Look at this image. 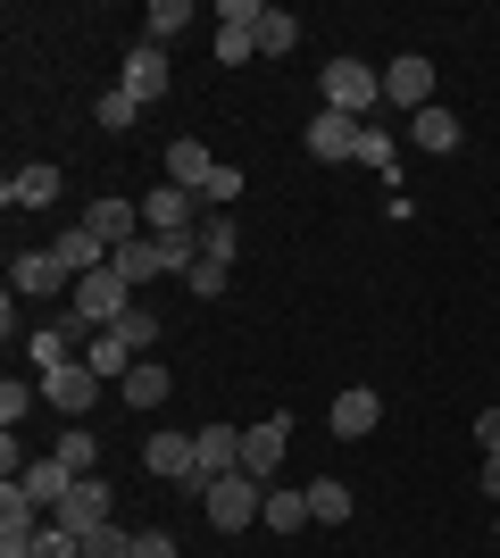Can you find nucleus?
<instances>
[{"label":"nucleus","mask_w":500,"mask_h":558,"mask_svg":"<svg viewBox=\"0 0 500 558\" xmlns=\"http://www.w3.org/2000/svg\"><path fill=\"white\" fill-rule=\"evenodd\" d=\"M317 100H326L333 117H367V109L383 100V68H367V59H326Z\"/></svg>","instance_id":"1"},{"label":"nucleus","mask_w":500,"mask_h":558,"mask_svg":"<svg viewBox=\"0 0 500 558\" xmlns=\"http://www.w3.org/2000/svg\"><path fill=\"white\" fill-rule=\"evenodd\" d=\"M200 509H209V525H217V534H242V525H259V509H267V484L234 466V475L200 484Z\"/></svg>","instance_id":"2"},{"label":"nucleus","mask_w":500,"mask_h":558,"mask_svg":"<svg viewBox=\"0 0 500 558\" xmlns=\"http://www.w3.org/2000/svg\"><path fill=\"white\" fill-rule=\"evenodd\" d=\"M68 301H75V317H84L93 333H109V326L125 317V308H134V283H125L118 267H93V276H75V292H68Z\"/></svg>","instance_id":"3"},{"label":"nucleus","mask_w":500,"mask_h":558,"mask_svg":"<svg viewBox=\"0 0 500 558\" xmlns=\"http://www.w3.org/2000/svg\"><path fill=\"white\" fill-rule=\"evenodd\" d=\"M109 509H118V492L100 484V475H75V492L59 500V509H50V525H68V534L84 542V534H100V525H118Z\"/></svg>","instance_id":"4"},{"label":"nucleus","mask_w":500,"mask_h":558,"mask_svg":"<svg viewBox=\"0 0 500 558\" xmlns=\"http://www.w3.org/2000/svg\"><path fill=\"white\" fill-rule=\"evenodd\" d=\"M100 392H109V384H100V375L84 367V359H68V367H50V375H42V400L59 409V417H75V425H84V417L100 409Z\"/></svg>","instance_id":"5"},{"label":"nucleus","mask_w":500,"mask_h":558,"mask_svg":"<svg viewBox=\"0 0 500 558\" xmlns=\"http://www.w3.org/2000/svg\"><path fill=\"white\" fill-rule=\"evenodd\" d=\"M217 175H225V167H217L209 159V142H167V184H175V192H192V201H200V209H209V184H217Z\"/></svg>","instance_id":"6"},{"label":"nucleus","mask_w":500,"mask_h":558,"mask_svg":"<svg viewBox=\"0 0 500 558\" xmlns=\"http://www.w3.org/2000/svg\"><path fill=\"white\" fill-rule=\"evenodd\" d=\"M143 466H150V475H167V484H184V492H200V442H192V434H150Z\"/></svg>","instance_id":"7"},{"label":"nucleus","mask_w":500,"mask_h":558,"mask_svg":"<svg viewBox=\"0 0 500 558\" xmlns=\"http://www.w3.org/2000/svg\"><path fill=\"white\" fill-rule=\"evenodd\" d=\"M9 292H17V301H59V292H75V276L59 267V251H25L17 267H9Z\"/></svg>","instance_id":"8"},{"label":"nucleus","mask_w":500,"mask_h":558,"mask_svg":"<svg viewBox=\"0 0 500 558\" xmlns=\"http://www.w3.org/2000/svg\"><path fill=\"white\" fill-rule=\"evenodd\" d=\"M383 100H392L401 117L434 109V59H417V50H408V59H392V68H383Z\"/></svg>","instance_id":"9"},{"label":"nucleus","mask_w":500,"mask_h":558,"mask_svg":"<svg viewBox=\"0 0 500 558\" xmlns=\"http://www.w3.org/2000/svg\"><path fill=\"white\" fill-rule=\"evenodd\" d=\"M284 442H292V417L242 425V475H259V484H276V466H284Z\"/></svg>","instance_id":"10"},{"label":"nucleus","mask_w":500,"mask_h":558,"mask_svg":"<svg viewBox=\"0 0 500 558\" xmlns=\"http://www.w3.org/2000/svg\"><path fill=\"white\" fill-rule=\"evenodd\" d=\"M358 134H367L358 117H333V109H317L301 142H309V159H358Z\"/></svg>","instance_id":"11"},{"label":"nucleus","mask_w":500,"mask_h":558,"mask_svg":"<svg viewBox=\"0 0 500 558\" xmlns=\"http://www.w3.org/2000/svg\"><path fill=\"white\" fill-rule=\"evenodd\" d=\"M200 226V201H192V192H175V184H159L143 201V233H192Z\"/></svg>","instance_id":"12"},{"label":"nucleus","mask_w":500,"mask_h":558,"mask_svg":"<svg viewBox=\"0 0 500 558\" xmlns=\"http://www.w3.org/2000/svg\"><path fill=\"white\" fill-rule=\"evenodd\" d=\"M134 100H167V50L159 43H134L125 50V75H118Z\"/></svg>","instance_id":"13"},{"label":"nucleus","mask_w":500,"mask_h":558,"mask_svg":"<svg viewBox=\"0 0 500 558\" xmlns=\"http://www.w3.org/2000/svg\"><path fill=\"white\" fill-rule=\"evenodd\" d=\"M59 184H68V175H59L50 159H34V167H17L0 192H9V209H50V201H59Z\"/></svg>","instance_id":"14"},{"label":"nucleus","mask_w":500,"mask_h":558,"mask_svg":"<svg viewBox=\"0 0 500 558\" xmlns=\"http://www.w3.org/2000/svg\"><path fill=\"white\" fill-rule=\"evenodd\" d=\"M383 425V400L367 392V384H351V392L333 400V434H342V442H358V434H376Z\"/></svg>","instance_id":"15"},{"label":"nucleus","mask_w":500,"mask_h":558,"mask_svg":"<svg viewBox=\"0 0 500 558\" xmlns=\"http://www.w3.org/2000/svg\"><path fill=\"white\" fill-rule=\"evenodd\" d=\"M192 442H200V484H217V475H234V466H242V434H234V425H200Z\"/></svg>","instance_id":"16"},{"label":"nucleus","mask_w":500,"mask_h":558,"mask_svg":"<svg viewBox=\"0 0 500 558\" xmlns=\"http://www.w3.org/2000/svg\"><path fill=\"white\" fill-rule=\"evenodd\" d=\"M84 226H93L109 251H125V242L143 233V209H134V201H93V209H84Z\"/></svg>","instance_id":"17"},{"label":"nucleus","mask_w":500,"mask_h":558,"mask_svg":"<svg viewBox=\"0 0 500 558\" xmlns=\"http://www.w3.org/2000/svg\"><path fill=\"white\" fill-rule=\"evenodd\" d=\"M167 392H175V375H167L159 359H143V367L118 384V400H125V409H143V417H150V409H167Z\"/></svg>","instance_id":"18"},{"label":"nucleus","mask_w":500,"mask_h":558,"mask_svg":"<svg viewBox=\"0 0 500 558\" xmlns=\"http://www.w3.org/2000/svg\"><path fill=\"white\" fill-rule=\"evenodd\" d=\"M50 251H59V267H68V276H93V267H109V242H100L93 226H68Z\"/></svg>","instance_id":"19"},{"label":"nucleus","mask_w":500,"mask_h":558,"mask_svg":"<svg viewBox=\"0 0 500 558\" xmlns=\"http://www.w3.org/2000/svg\"><path fill=\"white\" fill-rule=\"evenodd\" d=\"M9 484H25V500H42V509H59V500L75 492V475H68L59 459H25V475H9Z\"/></svg>","instance_id":"20"},{"label":"nucleus","mask_w":500,"mask_h":558,"mask_svg":"<svg viewBox=\"0 0 500 558\" xmlns=\"http://www.w3.org/2000/svg\"><path fill=\"white\" fill-rule=\"evenodd\" d=\"M109 267H118V276L134 283V292H143L150 276H167V258H159V233H134L125 251H109Z\"/></svg>","instance_id":"21"},{"label":"nucleus","mask_w":500,"mask_h":558,"mask_svg":"<svg viewBox=\"0 0 500 558\" xmlns=\"http://www.w3.org/2000/svg\"><path fill=\"white\" fill-rule=\"evenodd\" d=\"M84 367H93L100 384H125V375L143 367V359H134V350H125L118 333H93V342H84Z\"/></svg>","instance_id":"22"},{"label":"nucleus","mask_w":500,"mask_h":558,"mask_svg":"<svg viewBox=\"0 0 500 558\" xmlns=\"http://www.w3.org/2000/svg\"><path fill=\"white\" fill-rule=\"evenodd\" d=\"M259 525H267V534H301V525H317V517H309V492H276V484H267Z\"/></svg>","instance_id":"23"},{"label":"nucleus","mask_w":500,"mask_h":558,"mask_svg":"<svg viewBox=\"0 0 500 558\" xmlns=\"http://www.w3.org/2000/svg\"><path fill=\"white\" fill-rule=\"evenodd\" d=\"M408 142H417V150H459V117L442 109V100H434V109H417V117H408Z\"/></svg>","instance_id":"24"},{"label":"nucleus","mask_w":500,"mask_h":558,"mask_svg":"<svg viewBox=\"0 0 500 558\" xmlns=\"http://www.w3.org/2000/svg\"><path fill=\"white\" fill-rule=\"evenodd\" d=\"M50 459L68 466V475H93V466H100V434H93V425H68V434H59V450H50Z\"/></svg>","instance_id":"25"},{"label":"nucleus","mask_w":500,"mask_h":558,"mask_svg":"<svg viewBox=\"0 0 500 558\" xmlns=\"http://www.w3.org/2000/svg\"><path fill=\"white\" fill-rule=\"evenodd\" d=\"M0 534H42V500H25V484H0Z\"/></svg>","instance_id":"26"},{"label":"nucleus","mask_w":500,"mask_h":558,"mask_svg":"<svg viewBox=\"0 0 500 558\" xmlns=\"http://www.w3.org/2000/svg\"><path fill=\"white\" fill-rule=\"evenodd\" d=\"M109 333H118V342L134 350V359H150V342H159V308H143V301H134V308H125V317H118Z\"/></svg>","instance_id":"27"},{"label":"nucleus","mask_w":500,"mask_h":558,"mask_svg":"<svg viewBox=\"0 0 500 558\" xmlns=\"http://www.w3.org/2000/svg\"><path fill=\"white\" fill-rule=\"evenodd\" d=\"M309 517H317V525H351V484L317 475V484H309Z\"/></svg>","instance_id":"28"},{"label":"nucleus","mask_w":500,"mask_h":558,"mask_svg":"<svg viewBox=\"0 0 500 558\" xmlns=\"http://www.w3.org/2000/svg\"><path fill=\"white\" fill-rule=\"evenodd\" d=\"M143 25H150L143 43H159V50H167V43H175V34L192 25V0H150V17H143Z\"/></svg>","instance_id":"29"},{"label":"nucleus","mask_w":500,"mask_h":558,"mask_svg":"<svg viewBox=\"0 0 500 558\" xmlns=\"http://www.w3.org/2000/svg\"><path fill=\"white\" fill-rule=\"evenodd\" d=\"M292 43H301V17H292V9H267L259 17V59H284Z\"/></svg>","instance_id":"30"},{"label":"nucleus","mask_w":500,"mask_h":558,"mask_svg":"<svg viewBox=\"0 0 500 558\" xmlns=\"http://www.w3.org/2000/svg\"><path fill=\"white\" fill-rule=\"evenodd\" d=\"M234 251H242V226H225V217H200V258H225V267H234Z\"/></svg>","instance_id":"31"},{"label":"nucleus","mask_w":500,"mask_h":558,"mask_svg":"<svg viewBox=\"0 0 500 558\" xmlns=\"http://www.w3.org/2000/svg\"><path fill=\"white\" fill-rule=\"evenodd\" d=\"M34 400H42V384H17V375H9V384H0V425L17 434V425L34 417Z\"/></svg>","instance_id":"32"},{"label":"nucleus","mask_w":500,"mask_h":558,"mask_svg":"<svg viewBox=\"0 0 500 558\" xmlns=\"http://www.w3.org/2000/svg\"><path fill=\"white\" fill-rule=\"evenodd\" d=\"M100 134H125V125H134V117H143V100H134V93H125V84H118V93H100Z\"/></svg>","instance_id":"33"},{"label":"nucleus","mask_w":500,"mask_h":558,"mask_svg":"<svg viewBox=\"0 0 500 558\" xmlns=\"http://www.w3.org/2000/svg\"><path fill=\"white\" fill-rule=\"evenodd\" d=\"M242 59H259V34H242V25H217V68H242Z\"/></svg>","instance_id":"34"},{"label":"nucleus","mask_w":500,"mask_h":558,"mask_svg":"<svg viewBox=\"0 0 500 558\" xmlns=\"http://www.w3.org/2000/svg\"><path fill=\"white\" fill-rule=\"evenodd\" d=\"M134 542H143V534H125V525H100V534H84V558H134Z\"/></svg>","instance_id":"35"},{"label":"nucleus","mask_w":500,"mask_h":558,"mask_svg":"<svg viewBox=\"0 0 500 558\" xmlns=\"http://www.w3.org/2000/svg\"><path fill=\"white\" fill-rule=\"evenodd\" d=\"M358 159L392 175V167H401V150H392V134H383V125H367V134H358Z\"/></svg>","instance_id":"36"},{"label":"nucleus","mask_w":500,"mask_h":558,"mask_svg":"<svg viewBox=\"0 0 500 558\" xmlns=\"http://www.w3.org/2000/svg\"><path fill=\"white\" fill-rule=\"evenodd\" d=\"M184 292H200V301H217V292H225V258H200V267H192V276H184Z\"/></svg>","instance_id":"37"},{"label":"nucleus","mask_w":500,"mask_h":558,"mask_svg":"<svg viewBox=\"0 0 500 558\" xmlns=\"http://www.w3.org/2000/svg\"><path fill=\"white\" fill-rule=\"evenodd\" d=\"M34 550H42V558H84V542H75L68 525H42V534H34Z\"/></svg>","instance_id":"38"},{"label":"nucleus","mask_w":500,"mask_h":558,"mask_svg":"<svg viewBox=\"0 0 500 558\" xmlns=\"http://www.w3.org/2000/svg\"><path fill=\"white\" fill-rule=\"evenodd\" d=\"M259 17H267V0H225L217 9V25H242V34H259Z\"/></svg>","instance_id":"39"},{"label":"nucleus","mask_w":500,"mask_h":558,"mask_svg":"<svg viewBox=\"0 0 500 558\" xmlns=\"http://www.w3.org/2000/svg\"><path fill=\"white\" fill-rule=\"evenodd\" d=\"M476 442H484V459H500V409H484V417H476Z\"/></svg>","instance_id":"40"},{"label":"nucleus","mask_w":500,"mask_h":558,"mask_svg":"<svg viewBox=\"0 0 500 558\" xmlns=\"http://www.w3.org/2000/svg\"><path fill=\"white\" fill-rule=\"evenodd\" d=\"M134 558H175V534H159V525H150V534L134 542Z\"/></svg>","instance_id":"41"},{"label":"nucleus","mask_w":500,"mask_h":558,"mask_svg":"<svg viewBox=\"0 0 500 558\" xmlns=\"http://www.w3.org/2000/svg\"><path fill=\"white\" fill-rule=\"evenodd\" d=\"M0 558H42V550H34V534H0Z\"/></svg>","instance_id":"42"},{"label":"nucleus","mask_w":500,"mask_h":558,"mask_svg":"<svg viewBox=\"0 0 500 558\" xmlns=\"http://www.w3.org/2000/svg\"><path fill=\"white\" fill-rule=\"evenodd\" d=\"M484 500H500V459H484Z\"/></svg>","instance_id":"43"},{"label":"nucleus","mask_w":500,"mask_h":558,"mask_svg":"<svg viewBox=\"0 0 500 558\" xmlns=\"http://www.w3.org/2000/svg\"><path fill=\"white\" fill-rule=\"evenodd\" d=\"M492 534H500V517H492Z\"/></svg>","instance_id":"44"}]
</instances>
